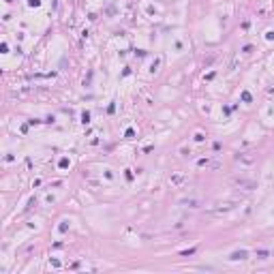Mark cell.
Returning a JSON list of instances; mask_svg holds the SVG:
<instances>
[{
    "mask_svg": "<svg viewBox=\"0 0 274 274\" xmlns=\"http://www.w3.org/2000/svg\"><path fill=\"white\" fill-rule=\"evenodd\" d=\"M234 182L238 184V186H242V189H246V191L255 189V182H253V180H246V178H235Z\"/></svg>",
    "mask_w": 274,
    "mask_h": 274,
    "instance_id": "obj_1",
    "label": "cell"
},
{
    "mask_svg": "<svg viewBox=\"0 0 274 274\" xmlns=\"http://www.w3.org/2000/svg\"><path fill=\"white\" fill-rule=\"evenodd\" d=\"M235 161H242V163H246V165H253L255 163V157H251L248 152H242V154H238Z\"/></svg>",
    "mask_w": 274,
    "mask_h": 274,
    "instance_id": "obj_2",
    "label": "cell"
},
{
    "mask_svg": "<svg viewBox=\"0 0 274 274\" xmlns=\"http://www.w3.org/2000/svg\"><path fill=\"white\" fill-rule=\"evenodd\" d=\"M235 208V204H225V206H219V208H214V210H210L212 214H221V212H229V210H234Z\"/></svg>",
    "mask_w": 274,
    "mask_h": 274,
    "instance_id": "obj_3",
    "label": "cell"
},
{
    "mask_svg": "<svg viewBox=\"0 0 274 274\" xmlns=\"http://www.w3.org/2000/svg\"><path fill=\"white\" fill-rule=\"evenodd\" d=\"M231 259H246V251H240V253H234Z\"/></svg>",
    "mask_w": 274,
    "mask_h": 274,
    "instance_id": "obj_4",
    "label": "cell"
},
{
    "mask_svg": "<svg viewBox=\"0 0 274 274\" xmlns=\"http://www.w3.org/2000/svg\"><path fill=\"white\" fill-rule=\"evenodd\" d=\"M184 206H189V208H197V206H199V201H197V199H186V201H184Z\"/></svg>",
    "mask_w": 274,
    "mask_h": 274,
    "instance_id": "obj_5",
    "label": "cell"
},
{
    "mask_svg": "<svg viewBox=\"0 0 274 274\" xmlns=\"http://www.w3.org/2000/svg\"><path fill=\"white\" fill-rule=\"evenodd\" d=\"M182 180H184V178H182V176H180V173H176V176H171V182H173V184H180V182H182Z\"/></svg>",
    "mask_w": 274,
    "mask_h": 274,
    "instance_id": "obj_6",
    "label": "cell"
}]
</instances>
